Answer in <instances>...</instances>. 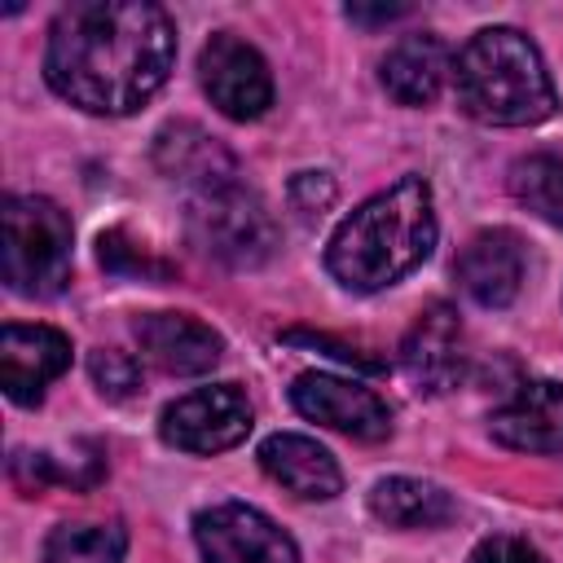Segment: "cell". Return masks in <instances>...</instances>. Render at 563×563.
Wrapping results in <instances>:
<instances>
[{
	"mask_svg": "<svg viewBox=\"0 0 563 563\" xmlns=\"http://www.w3.org/2000/svg\"><path fill=\"white\" fill-rule=\"evenodd\" d=\"M176 26L145 0H84L53 18L44 75L88 114H132L172 75Z\"/></svg>",
	"mask_w": 563,
	"mask_h": 563,
	"instance_id": "6da1fadb",
	"label": "cell"
},
{
	"mask_svg": "<svg viewBox=\"0 0 563 563\" xmlns=\"http://www.w3.org/2000/svg\"><path fill=\"white\" fill-rule=\"evenodd\" d=\"M431 246H435L431 185L422 176H405L339 220L325 246V268L339 286L369 295L413 273L431 255Z\"/></svg>",
	"mask_w": 563,
	"mask_h": 563,
	"instance_id": "7a4b0ae2",
	"label": "cell"
},
{
	"mask_svg": "<svg viewBox=\"0 0 563 563\" xmlns=\"http://www.w3.org/2000/svg\"><path fill=\"white\" fill-rule=\"evenodd\" d=\"M457 101L493 128H528L554 114V84L537 44L515 26H484L453 62Z\"/></svg>",
	"mask_w": 563,
	"mask_h": 563,
	"instance_id": "3957f363",
	"label": "cell"
},
{
	"mask_svg": "<svg viewBox=\"0 0 563 563\" xmlns=\"http://www.w3.org/2000/svg\"><path fill=\"white\" fill-rule=\"evenodd\" d=\"M4 282L18 295L48 299L70 282V220L40 194L4 198Z\"/></svg>",
	"mask_w": 563,
	"mask_h": 563,
	"instance_id": "277c9868",
	"label": "cell"
},
{
	"mask_svg": "<svg viewBox=\"0 0 563 563\" xmlns=\"http://www.w3.org/2000/svg\"><path fill=\"white\" fill-rule=\"evenodd\" d=\"M185 224H189L194 246H202L211 260L229 268H255L277 246V224L268 207L242 185H220V189L198 194L189 202Z\"/></svg>",
	"mask_w": 563,
	"mask_h": 563,
	"instance_id": "5b68a950",
	"label": "cell"
},
{
	"mask_svg": "<svg viewBox=\"0 0 563 563\" xmlns=\"http://www.w3.org/2000/svg\"><path fill=\"white\" fill-rule=\"evenodd\" d=\"M251 431V400L233 383L198 387L163 409L158 435L180 453H224Z\"/></svg>",
	"mask_w": 563,
	"mask_h": 563,
	"instance_id": "8992f818",
	"label": "cell"
},
{
	"mask_svg": "<svg viewBox=\"0 0 563 563\" xmlns=\"http://www.w3.org/2000/svg\"><path fill=\"white\" fill-rule=\"evenodd\" d=\"M202 563H299L295 541L255 506L220 501L194 519Z\"/></svg>",
	"mask_w": 563,
	"mask_h": 563,
	"instance_id": "52a82bcc",
	"label": "cell"
},
{
	"mask_svg": "<svg viewBox=\"0 0 563 563\" xmlns=\"http://www.w3.org/2000/svg\"><path fill=\"white\" fill-rule=\"evenodd\" d=\"M198 79H202V92L211 97V106H220L229 119H260L273 106L268 62L233 31H216L202 44Z\"/></svg>",
	"mask_w": 563,
	"mask_h": 563,
	"instance_id": "ba28073f",
	"label": "cell"
},
{
	"mask_svg": "<svg viewBox=\"0 0 563 563\" xmlns=\"http://www.w3.org/2000/svg\"><path fill=\"white\" fill-rule=\"evenodd\" d=\"M400 365H405L409 383L427 396H444L462 383L466 334H462V321L449 303H427L418 312V321L409 325V334L400 343Z\"/></svg>",
	"mask_w": 563,
	"mask_h": 563,
	"instance_id": "9c48e42d",
	"label": "cell"
},
{
	"mask_svg": "<svg viewBox=\"0 0 563 563\" xmlns=\"http://www.w3.org/2000/svg\"><path fill=\"white\" fill-rule=\"evenodd\" d=\"M290 405L343 435L356 440H387L391 435V409L361 383H347L339 374H299L290 383Z\"/></svg>",
	"mask_w": 563,
	"mask_h": 563,
	"instance_id": "30bf717a",
	"label": "cell"
},
{
	"mask_svg": "<svg viewBox=\"0 0 563 563\" xmlns=\"http://www.w3.org/2000/svg\"><path fill=\"white\" fill-rule=\"evenodd\" d=\"M70 369V339L53 325H4L0 334V387L18 405H35L53 378Z\"/></svg>",
	"mask_w": 563,
	"mask_h": 563,
	"instance_id": "8fae6325",
	"label": "cell"
},
{
	"mask_svg": "<svg viewBox=\"0 0 563 563\" xmlns=\"http://www.w3.org/2000/svg\"><path fill=\"white\" fill-rule=\"evenodd\" d=\"M523 264L528 260H523L519 233H510V229H484V233H475L462 246L453 273H457V286L479 308H506L519 295V286H523Z\"/></svg>",
	"mask_w": 563,
	"mask_h": 563,
	"instance_id": "7c38bea8",
	"label": "cell"
},
{
	"mask_svg": "<svg viewBox=\"0 0 563 563\" xmlns=\"http://www.w3.org/2000/svg\"><path fill=\"white\" fill-rule=\"evenodd\" d=\"M136 343L163 374H207L224 352V339L189 312H145L136 321Z\"/></svg>",
	"mask_w": 563,
	"mask_h": 563,
	"instance_id": "4fadbf2b",
	"label": "cell"
},
{
	"mask_svg": "<svg viewBox=\"0 0 563 563\" xmlns=\"http://www.w3.org/2000/svg\"><path fill=\"white\" fill-rule=\"evenodd\" d=\"M493 440L515 453H559L563 449V383H523L497 413Z\"/></svg>",
	"mask_w": 563,
	"mask_h": 563,
	"instance_id": "5bb4252c",
	"label": "cell"
},
{
	"mask_svg": "<svg viewBox=\"0 0 563 563\" xmlns=\"http://www.w3.org/2000/svg\"><path fill=\"white\" fill-rule=\"evenodd\" d=\"M453 70L449 44L431 31H413L405 40H396L378 66V79L387 88V97H396L400 106H427L440 97L444 79Z\"/></svg>",
	"mask_w": 563,
	"mask_h": 563,
	"instance_id": "9a60e30c",
	"label": "cell"
},
{
	"mask_svg": "<svg viewBox=\"0 0 563 563\" xmlns=\"http://www.w3.org/2000/svg\"><path fill=\"white\" fill-rule=\"evenodd\" d=\"M260 466L268 471V479H277L286 493L303 497V501H330L343 488V471L339 462L308 435L295 431H277L260 444Z\"/></svg>",
	"mask_w": 563,
	"mask_h": 563,
	"instance_id": "2e32d148",
	"label": "cell"
},
{
	"mask_svg": "<svg viewBox=\"0 0 563 563\" xmlns=\"http://www.w3.org/2000/svg\"><path fill=\"white\" fill-rule=\"evenodd\" d=\"M154 163L163 176L185 180L198 194L233 185V154L198 123H167L154 141Z\"/></svg>",
	"mask_w": 563,
	"mask_h": 563,
	"instance_id": "e0dca14e",
	"label": "cell"
},
{
	"mask_svg": "<svg viewBox=\"0 0 563 563\" xmlns=\"http://www.w3.org/2000/svg\"><path fill=\"white\" fill-rule=\"evenodd\" d=\"M369 515L387 528H440L453 519V497L427 479L391 475L369 488Z\"/></svg>",
	"mask_w": 563,
	"mask_h": 563,
	"instance_id": "ac0fdd59",
	"label": "cell"
},
{
	"mask_svg": "<svg viewBox=\"0 0 563 563\" xmlns=\"http://www.w3.org/2000/svg\"><path fill=\"white\" fill-rule=\"evenodd\" d=\"M128 532L119 523H62L44 541V563H123Z\"/></svg>",
	"mask_w": 563,
	"mask_h": 563,
	"instance_id": "d6986e66",
	"label": "cell"
},
{
	"mask_svg": "<svg viewBox=\"0 0 563 563\" xmlns=\"http://www.w3.org/2000/svg\"><path fill=\"white\" fill-rule=\"evenodd\" d=\"M510 194L550 224H563V158L532 154L510 167Z\"/></svg>",
	"mask_w": 563,
	"mask_h": 563,
	"instance_id": "ffe728a7",
	"label": "cell"
},
{
	"mask_svg": "<svg viewBox=\"0 0 563 563\" xmlns=\"http://www.w3.org/2000/svg\"><path fill=\"white\" fill-rule=\"evenodd\" d=\"M88 374H92V383H97V391L106 400H128L141 387V365L128 352H114V347L92 352L88 356Z\"/></svg>",
	"mask_w": 563,
	"mask_h": 563,
	"instance_id": "44dd1931",
	"label": "cell"
},
{
	"mask_svg": "<svg viewBox=\"0 0 563 563\" xmlns=\"http://www.w3.org/2000/svg\"><path fill=\"white\" fill-rule=\"evenodd\" d=\"M97 255H101V264H106L110 273H136V277H172V264H163V260H154L150 251L132 246L123 229H110V233H101V242H97Z\"/></svg>",
	"mask_w": 563,
	"mask_h": 563,
	"instance_id": "7402d4cb",
	"label": "cell"
},
{
	"mask_svg": "<svg viewBox=\"0 0 563 563\" xmlns=\"http://www.w3.org/2000/svg\"><path fill=\"white\" fill-rule=\"evenodd\" d=\"M330 202H334V180L325 172H299L290 180V207L299 211V220H317Z\"/></svg>",
	"mask_w": 563,
	"mask_h": 563,
	"instance_id": "603a6c76",
	"label": "cell"
},
{
	"mask_svg": "<svg viewBox=\"0 0 563 563\" xmlns=\"http://www.w3.org/2000/svg\"><path fill=\"white\" fill-rule=\"evenodd\" d=\"M466 563H545L541 550L523 537H510V532H497V537H484Z\"/></svg>",
	"mask_w": 563,
	"mask_h": 563,
	"instance_id": "cb8c5ba5",
	"label": "cell"
},
{
	"mask_svg": "<svg viewBox=\"0 0 563 563\" xmlns=\"http://www.w3.org/2000/svg\"><path fill=\"white\" fill-rule=\"evenodd\" d=\"M409 9L405 4H387V9H361V4H347V18L352 22H365V26H374V22H391V18H405Z\"/></svg>",
	"mask_w": 563,
	"mask_h": 563,
	"instance_id": "d4e9b609",
	"label": "cell"
}]
</instances>
